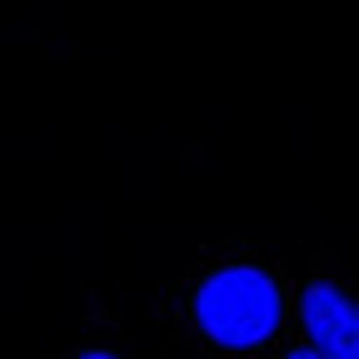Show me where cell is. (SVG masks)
<instances>
[{"label": "cell", "mask_w": 359, "mask_h": 359, "mask_svg": "<svg viewBox=\"0 0 359 359\" xmlns=\"http://www.w3.org/2000/svg\"><path fill=\"white\" fill-rule=\"evenodd\" d=\"M195 325L224 349L264 344L280 325V290L259 264H224L195 290Z\"/></svg>", "instance_id": "1"}, {"label": "cell", "mask_w": 359, "mask_h": 359, "mask_svg": "<svg viewBox=\"0 0 359 359\" xmlns=\"http://www.w3.org/2000/svg\"><path fill=\"white\" fill-rule=\"evenodd\" d=\"M285 359H325V354H320V349H314V344H309V349H304V344H299V349H290V354H285Z\"/></svg>", "instance_id": "3"}, {"label": "cell", "mask_w": 359, "mask_h": 359, "mask_svg": "<svg viewBox=\"0 0 359 359\" xmlns=\"http://www.w3.org/2000/svg\"><path fill=\"white\" fill-rule=\"evenodd\" d=\"M75 359H120V354H110V349H85V354H75Z\"/></svg>", "instance_id": "4"}, {"label": "cell", "mask_w": 359, "mask_h": 359, "mask_svg": "<svg viewBox=\"0 0 359 359\" xmlns=\"http://www.w3.org/2000/svg\"><path fill=\"white\" fill-rule=\"evenodd\" d=\"M299 320L325 359H359V299H349L339 285H330V280L304 285Z\"/></svg>", "instance_id": "2"}]
</instances>
